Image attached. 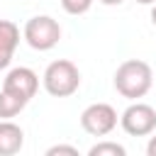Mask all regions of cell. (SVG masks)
I'll return each instance as SVG.
<instances>
[{"mask_svg":"<svg viewBox=\"0 0 156 156\" xmlns=\"http://www.w3.org/2000/svg\"><path fill=\"white\" fill-rule=\"evenodd\" d=\"M151 83H154V71L146 61L129 58V61L119 63L115 71V90L127 100L144 98L151 90Z\"/></svg>","mask_w":156,"mask_h":156,"instance_id":"1","label":"cell"},{"mask_svg":"<svg viewBox=\"0 0 156 156\" xmlns=\"http://www.w3.org/2000/svg\"><path fill=\"white\" fill-rule=\"evenodd\" d=\"M41 80H44V90L51 98H68L80 88V71L73 61L58 58L46 66Z\"/></svg>","mask_w":156,"mask_h":156,"instance_id":"2","label":"cell"},{"mask_svg":"<svg viewBox=\"0 0 156 156\" xmlns=\"http://www.w3.org/2000/svg\"><path fill=\"white\" fill-rule=\"evenodd\" d=\"M24 41L37 49V51H49L58 44L61 39V24L49 17V15H37V17H29L27 24H24Z\"/></svg>","mask_w":156,"mask_h":156,"instance_id":"3","label":"cell"},{"mask_svg":"<svg viewBox=\"0 0 156 156\" xmlns=\"http://www.w3.org/2000/svg\"><path fill=\"white\" fill-rule=\"evenodd\" d=\"M80 127L90 136H107L117 127V110L107 102H93L80 112Z\"/></svg>","mask_w":156,"mask_h":156,"instance_id":"4","label":"cell"},{"mask_svg":"<svg viewBox=\"0 0 156 156\" xmlns=\"http://www.w3.org/2000/svg\"><path fill=\"white\" fill-rule=\"evenodd\" d=\"M119 124L129 136H149L156 129V110L146 102H132L122 112Z\"/></svg>","mask_w":156,"mask_h":156,"instance_id":"5","label":"cell"},{"mask_svg":"<svg viewBox=\"0 0 156 156\" xmlns=\"http://www.w3.org/2000/svg\"><path fill=\"white\" fill-rule=\"evenodd\" d=\"M2 90L15 93L17 98H22V100L29 102L37 95V90H39V76L32 68H27V66H17V68L7 71L5 83H2Z\"/></svg>","mask_w":156,"mask_h":156,"instance_id":"6","label":"cell"},{"mask_svg":"<svg viewBox=\"0 0 156 156\" xmlns=\"http://www.w3.org/2000/svg\"><path fill=\"white\" fill-rule=\"evenodd\" d=\"M17 44H20V27L10 20H0V71L12 63Z\"/></svg>","mask_w":156,"mask_h":156,"instance_id":"7","label":"cell"},{"mask_svg":"<svg viewBox=\"0 0 156 156\" xmlns=\"http://www.w3.org/2000/svg\"><path fill=\"white\" fill-rule=\"evenodd\" d=\"M24 146V132L10 119L0 122V156H15Z\"/></svg>","mask_w":156,"mask_h":156,"instance_id":"8","label":"cell"},{"mask_svg":"<svg viewBox=\"0 0 156 156\" xmlns=\"http://www.w3.org/2000/svg\"><path fill=\"white\" fill-rule=\"evenodd\" d=\"M27 107V100L17 98L15 93L0 90V119H12L15 115H20Z\"/></svg>","mask_w":156,"mask_h":156,"instance_id":"9","label":"cell"},{"mask_svg":"<svg viewBox=\"0 0 156 156\" xmlns=\"http://www.w3.org/2000/svg\"><path fill=\"white\" fill-rule=\"evenodd\" d=\"M124 154H127V149L117 141H98L88 151V156H124Z\"/></svg>","mask_w":156,"mask_h":156,"instance_id":"10","label":"cell"},{"mask_svg":"<svg viewBox=\"0 0 156 156\" xmlns=\"http://www.w3.org/2000/svg\"><path fill=\"white\" fill-rule=\"evenodd\" d=\"M61 7L68 15H85L93 7V0H61Z\"/></svg>","mask_w":156,"mask_h":156,"instance_id":"11","label":"cell"},{"mask_svg":"<svg viewBox=\"0 0 156 156\" xmlns=\"http://www.w3.org/2000/svg\"><path fill=\"white\" fill-rule=\"evenodd\" d=\"M61 154H66V156H78V149H76V146H68V144H56V146H49V149H46V156H61Z\"/></svg>","mask_w":156,"mask_h":156,"instance_id":"12","label":"cell"},{"mask_svg":"<svg viewBox=\"0 0 156 156\" xmlns=\"http://www.w3.org/2000/svg\"><path fill=\"white\" fill-rule=\"evenodd\" d=\"M146 154H149V156H156V134L149 139V144H146Z\"/></svg>","mask_w":156,"mask_h":156,"instance_id":"13","label":"cell"},{"mask_svg":"<svg viewBox=\"0 0 156 156\" xmlns=\"http://www.w3.org/2000/svg\"><path fill=\"white\" fill-rule=\"evenodd\" d=\"M100 2H102V5H110V7H112V5H122L124 0H100Z\"/></svg>","mask_w":156,"mask_h":156,"instance_id":"14","label":"cell"},{"mask_svg":"<svg viewBox=\"0 0 156 156\" xmlns=\"http://www.w3.org/2000/svg\"><path fill=\"white\" fill-rule=\"evenodd\" d=\"M151 22H154V27H156V2H154V7H151Z\"/></svg>","mask_w":156,"mask_h":156,"instance_id":"15","label":"cell"},{"mask_svg":"<svg viewBox=\"0 0 156 156\" xmlns=\"http://www.w3.org/2000/svg\"><path fill=\"white\" fill-rule=\"evenodd\" d=\"M136 2H141V5H154L156 0H136Z\"/></svg>","mask_w":156,"mask_h":156,"instance_id":"16","label":"cell"}]
</instances>
